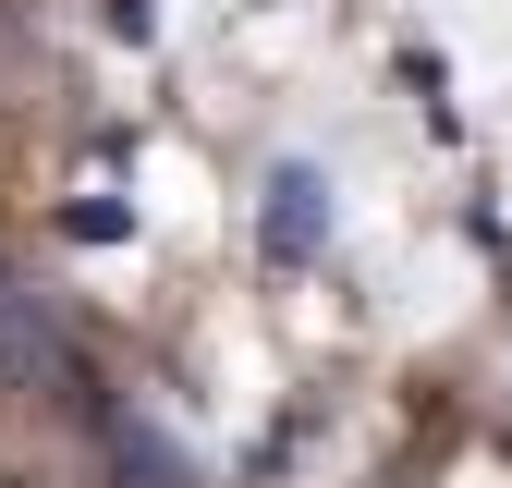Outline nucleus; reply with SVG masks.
<instances>
[{
	"label": "nucleus",
	"mask_w": 512,
	"mask_h": 488,
	"mask_svg": "<svg viewBox=\"0 0 512 488\" xmlns=\"http://www.w3.org/2000/svg\"><path fill=\"white\" fill-rule=\"evenodd\" d=\"M317 220H330L317 208V171H281L269 183V257H317Z\"/></svg>",
	"instance_id": "obj_1"
}]
</instances>
